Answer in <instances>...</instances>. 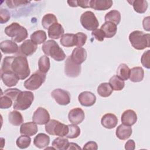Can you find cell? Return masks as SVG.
<instances>
[{
    "instance_id": "cell-1",
    "label": "cell",
    "mask_w": 150,
    "mask_h": 150,
    "mask_svg": "<svg viewBox=\"0 0 150 150\" xmlns=\"http://www.w3.org/2000/svg\"><path fill=\"white\" fill-rule=\"evenodd\" d=\"M11 68L19 80L25 79L30 73L27 58L21 54L14 57L11 64Z\"/></svg>"
},
{
    "instance_id": "cell-2",
    "label": "cell",
    "mask_w": 150,
    "mask_h": 150,
    "mask_svg": "<svg viewBox=\"0 0 150 150\" xmlns=\"http://www.w3.org/2000/svg\"><path fill=\"white\" fill-rule=\"evenodd\" d=\"M42 49L46 56H50L56 61H63L66 58V54L63 49L53 40H48L44 42Z\"/></svg>"
},
{
    "instance_id": "cell-3",
    "label": "cell",
    "mask_w": 150,
    "mask_h": 150,
    "mask_svg": "<svg viewBox=\"0 0 150 150\" xmlns=\"http://www.w3.org/2000/svg\"><path fill=\"white\" fill-rule=\"evenodd\" d=\"M150 35L140 30H134L129 35V40L132 47L137 50H143L150 46Z\"/></svg>"
},
{
    "instance_id": "cell-4",
    "label": "cell",
    "mask_w": 150,
    "mask_h": 150,
    "mask_svg": "<svg viewBox=\"0 0 150 150\" xmlns=\"http://www.w3.org/2000/svg\"><path fill=\"white\" fill-rule=\"evenodd\" d=\"M5 33L15 42H21L28 37L26 29L16 22H13L5 28Z\"/></svg>"
},
{
    "instance_id": "cell-5",
    "label": "cell",
    "mask_w": 150,
    "mask_h": 150,
    "mask_svg": "<svg viewBox=\"0 0 150 150\" xmlns=\"http://www.w3.org/2000/svg\"><path fill=\"white\" fill-rule=\"evenodd\" d=\"M33 100V93L29 91H21L14 101L13 108L15 110H25L30 107Z\"/></svg>"
},
{
    "instance_id": "cell-6",
    "label": "cell",
    "mask_w": 150,
    "mask_h": 150,
    "mask_svg": "<svg viewBox=\"0 0 150 150\" xmlns=\"http://www.w3.org/2000/svg\"><path fill=\"white\" fill-rule=\"evenodd\" d=\"M45 130L52 135L66 137L69 131L68 125H66L56 120H49L45 124Z\"/></svg>"
},
{
    "instance_id": "cell-7",
    "label": "cell",
    "mask_w": 150,
    "mask_h": 150,
    "mask_svg": "<svg viewBox=\"0 0 150 150\" xmlns=\"http://www.w3.org/2000/svg\"><path fill=\"white\" fill-rule=\"evenodd\" d=\"M46 77L45 73L37 70L24 82V87L29 90H37L45 82Z\"/></svg>"
},
{
    "instance_id": "cell-8",
    "label": "cell",
    "mask_w": 150,
    "mask_h": 150,
    "mask_svg": "<svg viewBox=\"0 0 150 150\" xmlns=\"http://www.w3.org/2000/svg\"><path fill=\"white\" fill-rule=\"evenodd\" d=\"M80 23L83 27L87 30H94L99 26V22L94 13L86 11L80 16Z\"/></svg>"
},
{
    "instance_id": "cell-9",
    "label": "cell",
    "mask_w": 150,
    "mask_h": 150,
    "mask_svg": "<svg viewBox=\"0 0 150 150\" xmlns=\"http://www.w3.org/2000/svg\"><path fill=\"white\" fill-rule=\"evenodd\" d=\"M81 66L74 63L71 58V56H69L64 63V73L70 77H76L81 73Z\"/></svg>"
},
{
    "instance_id": "cell-10",
    "label": "cell",
    "mask_w": 150,
    "mask_h": 150,
    "mask_svg": "<svg viewBox=\"0 0 150 150\" xmlns=\"http://www.w3.org/2000/svg\"><path fill=\"white\" fill-rule=\"evenodd\" d=\"M51 96L59 105H66L70 102V94L66 90L61 88L54 89L52 91Z\"/></svg>"
},
{
    "instance_id": "cell-11",
    "label": "cell",
    "mask_w": 150,
    "mask_h": 150,
    "mask_svg": "<svg viewBox=\"0 0 150 150\" xmlns=\"http://www.w3.org/2000/svg\"><path fill=\"white\" fill-rule=\"evenodd\" d=\"M50 120V114L47 110L43 107L38 108L34 112L32 121L38 125L46 124Z\"/></svg>"
},
{
    "instance_id": "cell-12",
    "label": "cell",
    "mask_w": 150,
    "mask_h": 150,
    "mask_svg": "<svg viewBox=\"0 0 150 150\" xmlns=\"http://www.w3.org/2000/svg\"><path fill=\"white\" fill-rule=\"evenodd\" d=\"M38 48V45L32 40L28 39L24 41L19 47V54L25 56H29L33 54Z\"/></svg>"
},
{
    "instance_id": "cell-13",
    "label": "cell",
    "mask_w": 150,
    "mask_h": 150,
    "mask_svg": "<svg viewBox=\"0 0 150 150\" xmlns=\"http://www.w3.org/2000/svg\"><path fill=\"white\" fill-rule=\"evenodd\" d=\"M85 118L84 111L79 107L71 110L68 114L69 121L73 124H79L83 122Z\"/></svg>"
},
{
    "instance_id": "cell-14",
    "label": "cell",
    "mask_w": 150,
    "mask_h": 150,
    "mask_svg": "<svg viewBox=\"0 0 150 150\" xmlns=\"http://www.w3.org/2000/svg\"><path fill=\"white\" fill-rule=\"evenodd\" d=\"M78 100L81 105L84 107H91L96 101V96L90 91L81 92L78 96Z\"/></svg>"
},
{
    "instance_id": "cell-15",
    "label": "cell",
    "mask_w": 150,
    "mask_h": 150,
    "mask_svg": "<svg viewBox=\"0 0 150 150\" xmlns=\"http://www.w3.org/2000/svg\"><path fill=\"white\" fill-rule=\"evenodd\" d=\"M0 49L4 54H14L18 53L19 46L12 40H5L1 42Z\"/></svg>"
},
{
    "instance_id": "cell-16",
    "label": "cell",
    "mask_w": 150,
    "mask_h": 150,
    "mask_svg": "<svg viewBox=\"0 0 150 150\" xmlns=\"http://www.w3.org/2000/svg\"><path fill=\"white\" fill-rule=\"evenodd\" d=\"M137 118V115L134 110H127L122 114L121 120L122 124L131 127L136 123Z\"/></svg>"
},
{
    "instance_id": "cell-17",
    "label": "cell",
    "mask_w": 150,
    "mask_h": 150,
    "mask_svg": "<svg viewBox=\"0 0 150 150\" xmlns=\"http://www.w3.org/2000/svg\"><path fill=\"white\" fill-rule=\"evenodd\" d=\"M71 58L76 64H81L87 59V52L83 47H76L71 53Z\"/></svg>"
},
{
    "instance_id": "cell-18",
    "label": "cell",
    "mask_w": 150,
    "mask_h": 150,
    "mask_svg": "<svg viewBox=\"0 0 150 150\" xmlns=\"http://www.w3.org/2000/svg\"><path fill=\"white\" fill-rule=\"evenodd\" d=\"M101 125L105 128L112 129L116 127L118 123L117 116L112 113H107L104 115L101 120Z\"/></svg>"
},
{
    "instance_id": "cell-19",
    "label": "cell",
    "mask_w": 150,
    "mask_h": 150,
    "mask_svg": "<svg viewBox=\"0 0 150 150\" xmlns=\"http://www.w3.org/2000/svg\"><path fill=\"white\" fill-rule=\"evenodd\" d=\"M1 77L3 83L8 87H13L16 85L19 81V78L13 71H7L1 73Z\"/></svg>"
},
{
    "instance_id": "cell-20",
    "label": "cell",
    "mask_w": 150,
    "mask_h": 150,
    "mask_svg": "<svg viewBox=\"0 0 150 150\" xmlns=\"http://www.w3.org/2000/svg\"><path fill=\"white\" fill-rule=\"evenodd\" d=\"M38 131L37 125L34 122L23 123L20 127V133L22 135L32 136L35 135Z\"/></svg>"
},
{
    "instance_id": "cell-21",
    "label": "cell",
    "mask_w": 150,
    "mask_h": 150,
    "mask_svg": "<svg viewBox=\"0 0 150 150\" xmlns=\"http://www.w3.org/2000/svg\"><path fill=\"white\" fill-rule=\"evenodd\" d=\"M64 29L60 23H55L48 29V36L50 38L58 39L64 35Z\"/></svg>"
},
{
    "instance_id": "cell-22",
    "label": "cell",
    "mask_w": 150,
    "mask_h": 150,
    "mask_svg": "<svg viewBox=\"0 0 150 150\" xmlns=\"http://www.w3.org/2000/svg\"><path fill=\"white\" fill-rule=\"evenodd\" d=\"M112 5L111 0H91L90 8L97 11H105L110 9Z\"/></svg>"
},
{
    "instance_id": "cell-23",
    "label": "cell",
    "mask_w": 150,
    "mask_h": 150,
    "mask_svg": "<svg viewBox=\"0 0 150 150\" xmlns=\"http://www.w3.org/2000/svg\"><path fill=\"white\" fill-rule=\"evenodd\" d=\"M132 132V129L130 126L125 125L122 124L117 127L115 134L117 137L120 139L126 140L131 135Z\"/></svg>"
},
{
    "instance_id": "cell-24",
    "label": "cell",
    "mask_w": 150,
    "mask_h": 150,
    "mask_svg": "<svg viewBox=\"0 0 150 150\" xmlns=\"http://www.w3.org/2000/svg\"><path fill=\"white\" fill-rule=\"evenodd\" d=\"M104 33L105 37L107 38H112L117 33V25L111 22H105L100 28Z\"/></svg>"
},
{
    "instance_id": "cell-25",
    "label": "cell",
    "mask_w": 150,
    "mask_h": 150,
    "mask_svg": "<svg viewBox=\"0 0 150 150\" xmlns=\"http://www.w3.org/2000/svg\"><path fill=\"white\" fill-rule=\"evenodd\" d=\"M50 143V137L46 134L39 133L33 139V144L38 148H44Z\"/></svg>"
},
{
    "instance_id": "cell-26",
    "label": "cell",
    "mask_w": 150,
    "mask_h": 150,
    "mask_svg": "<svg viewBox=\"0 0 150 150\" xmlns=\"http://www.w3.org/2000/svg\"><path fill=\"white\" fill-rule=\"evenodd\" d=\"M144 77V71L141 67H134L130 69L129 79L132 82L141 81Z\"/></svg>"
},
{
    "instance_id": "cell-27",
    "label": "cell",
    "mask_w": 150,
    "mask_h": 150,
    "mask_svg": "<svg viewBox=\"0 0 150 150\" xmlns=\"http://www.w3.org/2000/svg\"><path fill=\"white\" fill-rule=\"evenodd\" d=\"M129 2L134 8V11L139 13H145L148 8V2L145 0H134L128 1Z\"/></svg>"
},
{
    "instance_id": "cell-28",
    "label": "cell",
    "mask_w": 150,
    "mask_h": 150,
    "mask_svg": "<svg viewBox=\"0 0 150 150\" xmlns=\"http://www.w3.org/2000/svg\"><path fill=\"white\" fill-rule=\"evenodd\" d=\"M9 122L13 125L19 126L23 122V118L21 112L14 110L8 114Z\"/></svg>"
},
{
    "instance_id": "cell-29",
    "label": "cell",
    "mask_w": 150,
    "mask_h": 150,
    "mask_svg": "<svg viewBox=\"0 0 150 150\" xmlns=\"http://www.w3.org/2000/svg\"><path fill=\"white\" fill-rule=\"evenodd\" d=\"M60 42L62 46L66 47H73L74 46H76L75 34H73V33L64 34L62 36L60 40Z\"/></svg>"
},
{
    "instance_id": "cell-30",
    "label": "cell",
    "mask_w": 150,
    "mask_h": 150,
    "mask_svg": "<svg viewBox=\"0 0 150 150\" xmlns=\"http://www.w3.org/2000/svg\"><path fill=\"white\" fill-rule=\"evenodd\" d=\"M109 84L111 86L113 90L115 91L122 90L125 86L124 81L121 79L117 75H114L110 78L109 80Z\"/></svg>"
},
{
    "instance_id": "cell-31",
    "label": "cell",
    "mask_w": 150,
    "mask_h": 150,
    "mask_svg": "<svg viewBox=\"0 0 150 150\" xmlns=\"http://www.w3.org/2000/svg\"><path fill=\"white\" fill-rule=\"evenodd\" d=\"M121 14L117 10H111L105 15L104 19L105 22H111L115 25H118L121 21Z\"/></svg>"
},
{
    "instance_id": "cell-32",
    "label": "cell",
    "mask_w": 150,
    "mask_h": 150,
    "mask_svg": "<svg viewBox=\"0 0 150 150\" xmlns=\"http://www.w3.org/2000/svg\"><path fill=\"white\" fill-rule=\"evenodd\" d=\"M113 89L109 83H102L97 87L98 94L103 97H109L112 93Z\"/></svg>"
},
{
    "instance_id": "cell-33",
    "label": "cell",
    "mask_w": 150,
    "mask_h": 150,
    "mask_svg": "<svg viewBox=\"0 0 150 150\" xmlns=\"http://www.w3.org/2000/svg\"><path fill=\"white\" fill-rule=\"evenodd\" d=\"M47 39L46 33L44 30H38L30 35V40L37 45L44 43Z\"/></svg>"
},
{
    "instance_id": "cell-34",
    "label": "cell",
    "mask_w": 150,
    "mask_h": 150,
    "mask_svg": "<svg viewBox=\"0 0 150 150\" xmlns=\"http://www.w3.org/2000/svg\"><path fill=\"white\" fill-rule=\"evenodd\" d=\"M69 142L67 138H63V137H60L55 138L53 141L52 145L55 149L67 150Z\"/></svg>"
},
{
    "instance_id": "cell-35",
    "label": "cell",
    "mask_w": 150,
    "mask_h": 150,
    "mask_svg": "<svg viewBox=\"0 0 150 150\" xmlns=\"http://www.w3.org/2000/svg\"><path fill=\"white\" fill-rule=\"evenodd\" d=\"M55 23H57V19L56 16L53 13H47L42 18V25L45 29H48Z\"/></svg>"
},
{
    "instance_id": "cell-36",
    "label": "cell",
    "mask_w": 150,
    "mask_h": 150,
    "mask_svg": "<svg viewBox=\"0 0 150 150\" xmlns=\"http://www.w3.org/2000/svg\"><path fill=\"white\" fill-rule=\"evenodd\" d=\"M117 74L122 80H127L129 77L130 69L126 64L121 63L117 69Z\"/></svg>"
},
{
    "instance_id": "cell-37",
    "label": "cell",
    "mask_w": 150,
    "mask_h": 150,
    "mask_svg": "<svg viewBox=\"0 0 150 150\" xmlns=\"http://www.w3.org/2000/svg\"><path fill=\"white\" fill-rule=\"evenodd\" d=\"M50 67V59L47 56H41L38 61L39 70L43 73H46Z\"/></svg>"
},
{
    "instance_id": "cell-38",
    "label": "cell",
    "mask_w": 150,
    "mask_h": 150,
    "mask_svg": "<svg viewBox=\"0 0 150 150\" xmlns=\"http://www.w3.org/2000/svg\"><path fill=\"white\" fill-rule=\"evenodd\" d=\"M31 142V138L29 136L22 135L18 138L16 141L17 146L21 149H25L29 146Z\"/></svg>"
},
{
    "instance_id": "cell-39",
    "label": "cell",
    "mask_w": 150,
    "mask_h": 150,
    "mask_svg": "<svg viewBox=\"0 0 150 150\" xmlns=\"http://www.w3.org/2000/svg\"><path fill=\"white\" fill-rule=\"evenodd\" d=\"M69 131L68 133L66 135V137L70 139L76 138L80 134V129L76 124H70L68 125Z\"/></svg>"
},
{
    "instance_id": "cell-40",
    "label": "cell",
    "mask_w": 150,
    "mask_h": 150,
    "mask_svg": "<svg viewBox=\"0 0 150 150\" xmlns=\"http://www.w3.org/2000/svg\"><path fill=\"white\" fill-rule=\"evenodd\" d=\"M14 57L15 56H6L3 59L1 69V73L13 71L11 68V64L14 59Z\"/></svg>"
},
{
    "instance_id": "cell-41",
    "label": "cell",
    "mask_w": 150,
    "mask_h": 150,
    "mask_svg": "<svg viewBox=\"0 0 150 150\" xmlns=\"http://www.w3.org/2000/svg\"><path fill=\"white\" fill-rule=\"evenodd\" d=\"M91 0H79V1H67L69 5L71 7L80 6L83 8H90Z\"/></svg>"
},
{
    "instance_id": "cell-42",
    "label": "cell",
    "mask_w": 150,
    "mask_h": 150,
    "mask_svg": "<svg viewBox=\"0 0 150 150\" xmlns=\"http://www.w3.org/2000/svg\"><path fill=\"white\" fill-rule=\"evenodd\" d=\"M13 101L11 98L1 94L0 98V108L1 109H7L10 108L12 105Z\"/></svg>"
},
{
    "instance_id": "cell-43",
    "label": "cell",
    "mask_w": 150,
    "mask_h": 150,
    "mask_svg": "<svg viewBox=\"0 0 150 150\" xmlns=\"http://www.w3.org/2000/svg\"><path fill=\"white\" fill-rule=\"evenodd\" d=\"M76 37V46L79 47H81L86 42L87 36L83 32H78L75 34Z\"/></svg>"
},
{
    "instance_id": "cell-44",
    "label": "cell",
    "mask_w": 150,
    "mask_h": 150,
    "mask_svg": "<svg viewBox=\"0 0 150 150\" xmlns=\"http://www.w3.org/2000/svg\"><path fill=\"white\" fill-rule=\"evenodd\" d=\"M21 92V91L18 88H8L4 92V95L8 96L12 99L13 101H15L18 94Z\"/></svg>"
},
{
    "instance_id": "cell-45",
    "label": "cell",
    "mask_w": 150,
    "mask_h": 150,
    "mask_svg": "<svg viewBox=\"0 0 150 150\" xmlns=\"http://www.w3.org/2000/svg\"><path fill=\"white\" fill-rule=\"evenodd\" d=\"M5 2L9 8H13L22 5H26L30 3V2L28 1H22V0H9V1H5Z\"/></svg>"
},
{
    "instance_id": "cell-46",
    "label": "cell",
    "mask_w": 150,
    "mask_h": 150,
    "mask_svg": "<svg viewBox=\"0 0 150 150\" xmlns=\"http://www.w3.org/2000/svg\"><path fill=\"white\" fill-rule=\"evenodd\" d=\"M149 60H150V50H148L147 51L145 52L142 54L141 58V62L142 66L148 69L150 68Z\"/></svg>"
},
{
    "instance_id": "cell-47",
    "label": "cell",
    "mask_w": 150,
    "mask_h": 150,
    "mask_svg": "<svg viewBox=\"0 0 150 150\" xmlns=\"http://www.w3.org/2000/svg\"><path fill=\"white\" fill-rule=\"evenodd\" d=\"M11 18L10 12L6 9H1L0 10V22L1 24L7 22Z\"/></svg>"
},
{
    "instance_id": "cell-48",
    "label": "cell",
    "mask_w": 150,
    "mask_h": 150,
    "mask_svg": "<svg viewBox=\"0 0 150 150\" xmlns=\"http://www.w3.org/2000/svg\"><path fill=\"white\" fill-rule=\"evenodd\" d=\"M91 35L97 40L102 42L104 40L105 37V34L104 32L101 29H96L92 31Z\"/></svg>"
},
{
    "instance_id": "cell-49",
    "label": "cell",
    "mask_w": 150,
    "mask_h": 150,
    "mask_svg": "<svg viewBox=\"0 0 150 150\" xmlns=\"http://www.w3.org/2000/svg\"><path fill=\"white\" fill-rule=\"evenodd\" d=\"M83 149H93L97 150L98 149L97 144L96 142L94 141H89L87 142L83 146Z\"/></svg>"
},
{
    "instance_id": "cell-50",
    "label": "cell",
    "mask_w": 150,
    "mask_h": 150,
    "mask_svg": "<svg viewBox=\"0 0 150 150\" xmlns=\"http://www.w3.org/2000/svg\"><path fill=\"white\" fill-rule=\"evenodd\" d=\"M135 148V144L134 140L129 139L125 144V149L127 150H134Z\"/></svg>"
},
{
    "instance_id": "cell-51",
    "label": "cell",
    "mask_w": 150,
    "mask_h": 150,
    "mask_svg": "<svg viewBox=\"0 0 150 150\" xmlns=\"http://www.w3.org/2000/svg\"><path fill=\"white\" fill-rule=\"evenodd\" d=\"M143 27L144 29L146 31H149V16L145 18L143 20Z\"/></svg>"
},
{
    "instance_id": "cell-52",
    "label": "cell",
    "mask_w": 150,
    "mask_h": 150,
    "mask_svg": "<svg viewBox=\"0 0 150 150\" xmlns=\"http://www.w3.org/2000/svg\"><path fill=\"white\" fill-rule=\"evenodd\" d=\"M67 149H81V148L76 143L69 142Z\"/></svg>"
}]
</instances>
